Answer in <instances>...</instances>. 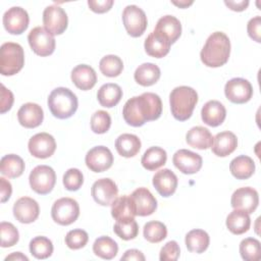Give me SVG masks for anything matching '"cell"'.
I'll return each mask as SVG.
<instances>
[{"label":"cell","instance_id":"1","mask_svg":"<svg viewBox=\"0 0 261 261\" xmlns=\"http://www.w3.org/2000/svg\"><path fill=\"white\" fill-rule=\"evenodd\" d=\"M162 113V102L155 93H143L128 99L122 109L125 122L132 126H142L147 121L156 120Z\"/></svg>","mask_w":261,"mask_h":261},{"label":"cell","instance_id":"2","mask_svg":"<svg viewBox=\"0 0 261 261\" xmlns=\"http://www.w3.org/2000/svg\"><path fill=\"white\" fill-rule=\"evenodd\" d=\"M230 41L222 32L212 33L201 50V61L208 67L224 65L229 58Z\"/></svg>","mask_w":261,"mask_h":261},{"label":"cell","instance_id":"3","mask_svg":"<svg viewBox=\"0 0 261 261\" xmlns=\"http://www.w3.org/2000/svg\"><path fill=\"white\" fill-rule=\"evenodd\" d=\"M198 102V94L196 90L188 86H179L174 88L169 95L170 110L176 120H188L194 111Z\"/></svg>","mask_w":261,"mask_h":261},{"label":"cell","instance_id":"4","mask_svg":"<svg viewBox=\"0 0 261 261\" xmlns=\"http://www.w3.org/2000/svg\"><path fill=\"white\" fill-rule=\"evenodd\" d=\"M77 106L79 102L75 94L64 87L54 89L48 97V107L53 116L59 119L71 117Z\"/></svg>","mask_w":261,"mask_h":261},{"label":"cell","instance_id":"5","mask_svg":"<svg viewBox=\"0 0 261 261\" xmlns=\"http://www.w3.org/2000/svg\"><path fill=\"white\" fill-rule=\"evenodd\" d=\"M24 64L22 47L13 42H6L0 48V72L2 75L17 73Z\"/></svg>","mask_w":261,"mask_h":261},{"label":"cell","instance_id":"6","mask_svg":"<svg viewBox=\"0 0 261 261\" xmlns=\"http://www.w3.org/2000/svg\"><path fill=\"white\" fill-rule=\"evenodd\" d=\"M79 215V203L72 198H60L54 202L51 208L52 219L60 225H69L73 223Z\"/></svg>","mask_w":261,"mask_h":261},{"label":"cell","instance_id":"7","mask_svg":"<svg viewBox=\"0 0 261 261\" xmlns=\"http://www.w3.org/2000/svg\"><path fill=\"white\" fill-rule=\"evenodd\" d=\"M30 186L33 191L40 195L49 194L56 182V174L48 165H38L30 173Z\"/></svg>","mask_w":261,"mask_h":261},{"label":"cell","instance_id":"8","mask_svg":"<svg viewBox=\"0 0 261 261\" xmlns=\"http://www.w3.org/2000/svg\"><path fill=\"white\" fill-rule=\"evenodd\" d=\"M122 22L127 34L134 38L142 36L148 24L146 13L137 5H127L123 9Z\"/></svg>","mask_w":261,"mask_h":261},{"label":"cell","instance_id":"9","mask_svg":"<svg viewBox=\"0 0 261 261\" xmlns=\"http://www.w3.org/2000/svg\"><path fill=\"white\" fill-rule=\"evenodd\" d=\"M28 41L32 50L39 56H49L55 50V39L43 27L34 28L28 35Z\"/></svg>","mask_w":261,"mask_h":261},{"label":"cell","instance_id":"10","mask_svg":"<svg viewBox=\"0 0 261 261\" xmlns=\"http://www.w3.org/2000/svg\"><path fill=\"white\" fill-rule=\"evenodd\" d=\"M225 97L232 103L244 104L250 101L253 96V87L248 80L233 77L224 86Z\"/></svg>","mask_w":261,"mask_h":261},{"label":"cell","instance_id":"11","mask_svg":"<svg viewBox=\"0 0 261 261\" xmlns=\"http://www.w3.org/2000/svg\"><path fill=\"white\" fill-rule=\"evenodd\" d=\"M68 18L63 8L57 5L47 6L43 11L44 28L52 35H61L67 28Z\"/></svg>","mask_w":261,"mask_h":261},{"label":"cell","instance_id":"12","mask_svg":"<svg viewBox=\"0 0 261 261\" xmlns=\"http://www.w3.org/2000/svg\"><path fill=\"white\" fill-rule=\"evenodd\" d=\"M87 167L94 172H103L113 164V155L105 146H96L88 151L86 158Z\"/></svg>","mask_w":261,"mask_h":261},{"label":"cell","instance_id":"13","mask_svg":"<svg viewBox=\"0 0 261 261\" xmlns=\"http://www.w3.org/2000/svg\"><path fill=\"white\" fill-rule=\"evenodd\" d=\"M29 14L27 10L19 6H13L5 11L3 15V25L12 35L22 34L29 27Z\"/></svg>","mask_w":261,"mask_h":261},{"label":"cell","instance_id":"14","mask_svg":"<svg viewBox=\"0 0 261 261\" xmlns=\"http://www.w3.org/2000/svg\"><path fill=\"white\" fill-rule=\"evenodd\" d=\"M91 194L96 203L101 206H109L117 198L118 189L112 179L104 177L93 184Z\"/></svg>","mask_w":261,"mask_h":261},{"label":"cell","instance_id":"15","mask_svg":"<svg viewBox=\"0 0 261 261\" xmlns=\"http://www.w3.org/2000/svg\"><path fill=\"white\" fill-rule=\"evenodd\" d=\"M30 153L40 159L51 157L56 150V142L48 133H39L33 136L28 144Z\"/></svg>","mask_w":261,"mask_h":261},{"label":"cell","instance_id":"16","mask_svg":"<svg viewBox=\"0 0 261 261\" xmlns=\"http://www.w3.org/2000/svg\"><path fill=\"white\" fill-rule=\"evenodd\" d=\"M230 204L233 209L245 211L248 214L253 213L259 204L258 192L250 187L240 188L233 192Z\"/></svg>","mask_w":261,"mask_h":261},{"label":"cell","instance_id":"17","mask_svg":"<svg viewBox=\"0 0 261 261\" xmlns=\"http://www.w3.org/2000/svg\"><path fill=\"white\" fill-rule=\"evenodd\" d=\"M136 216H148L155 212L157 200L147 188H138L129 195Z\"/></svg>","mask_w":261,"mask_h":261},{"label":"cell","instance_id":"18","mask_svg":"<svg viewBox=\"0 0 261 261\" xmlns=\"http://www.w3.org/2000/svg\"><path fill=\"white\" fill-rule=\"evenodd\" d=\"M172 162L182 173L194 174L201 169L203 160L199 154L187 149H180L174 153Z\"/></svg>","mask_w":261,"mask_h":261},{"label":"cell","instance_id":"19","mask_svg":"<svg viewBox=\"0 0 261 261\" xmlns=\"http://www.w3.org/2000/svg\"><path fill=\"white\" fill-rule=\"evenodd\" d=\"M13 215L21 223L34 222L40 214V207L36 200L30 197H21L13 205Z\"/></svg>","mask_w":261,"mask_h":261},{"label":"cell","instance_id":"20","mask_svg":"<svg viewBox=\"0 0 261 261\" xmlns=\"http://www.w3.org/2000/svg\"><path fill=\"white\" fill-rule=\"evenodd\" d=\"M17 119L20 125L27 128L39 126L44 119V112L40 105L36 103H25L17 111Z\"/></svg>","mask_w":261,"mask_h":261},{"label":"cell","instance_id":"21","mask_svg":"<svg viewBox=\"0 0 261 261\" xmlns=\"http://www.w3.org/2000/svg\"><path fill=\"white\" fill-rule=\"evenodd\" d=\"M153 186L162 197H169L174 194L177 188V176L168 168L157 171L152 179Z\"/></svg>","mask_w":261,"mask_h":261},{"label":"cell","instance_id":"22","mask_svg":"<svg viewBox=\"0 0 261 261\" xmlns=\"http://www.w3.org/2000/svg\"><path fill=\"white\" fill-rule=\"evenodd\" d=\"M170 45L169 40L156 31L150 33L144 43L146 53L155 58L166 56L170 50Z\"/></svg>","mask_w":261,"mask_h":261},{"label":"cell","instance_id":"23","mask_svg":"<svg viewBox=\"0 0 261 261\" xmlns=\"http://www.w3.org/2000/svg\"><path fill=\"white\" fill-rule=\"evenodd\" d=\"M201 117L204 123L215 127L224 121L226 117V109L219 101L210 100L202 107Z\"/></svg>","mask_w":261,"mask_h":261},{"label":"cell","instance_id":"24","mask_svg":"<svg viewBox=\"0 0 261 261\" xmlns=\"http://www.w3.org/2000/svg\"><path fill=\"white\" fill-rule=\"evenodd\" d=\"M70 77L75 87L83 91L91 90L97 83L96 71L93 67L87 64L76 65L71 70Z\"/></svg>","mask_w":261,"mask_h":261},{"label":"cell","instance_id":"25","mask_svg":"<svg viewBox=\"0 0 261 261\" xmlns=\"http://www.w3.org/2000/svg\"><path fill=\"white\" fill-rule=\"evenodd\" d=\"M238 147L237 136L228 130L218 133L213 138L211 146L212 152L218 157H226L231 154Z\"/></svg>","mask_w":261,"mask_h":261},{"label":"cell","instance_id":"26","mask_svg":"<svg viewBox=\"0 0 261 261\" xmlns=\"http://www.w3.org/2000/svg\"><path fill=\"white\" fill-rule=\"evenodd\" d=\"M154 31L165 36L173 44L181 35V24L175 16L164 15L158 19Z\"/></svg>","mask_w":261,"mask_h":261},{"label":"cell","instance_id":"27","mask_svg":"<svg viewBox=\"0 0 261 261\" xmlns=\"http://www.w3.org/2000/svg\"><path fill=\"white\" fill-rule=\"evenodd\" d=\"M187 143L196 149L206 150L211 148L213 137L210 130L204 126H194L186 135Z\"/></svg>","mask_w":261,"mask_h":261},{"label":"cell","instance_id":"28","mask_svg":"<svg viewBox=\"0 0 261 261\" xmlns=\"http://www.w3.org/2000/svg\"><path fill=\"white\" fill-rule=\"evenodd\" d=\"M122 98V90L117 84L108 83L100 87L97 93V99L101 106L111 108L119 103Z\"/></svg>","mask_w":261,"mask_h":261},{"label":"cell","instance_id":"29","mask_svg":"<svg viewBox=\"0 0 261 261\" xmlns=\"http://www.w3.org/2000/svg\"><path fill=\"white\" fill-rule=\"evenodd\" d=\"M115 148L119 155L125 158L136 156L141 149V141L133 134H122L115 141Z\"/></svg>","mask_w":261,"mask_h":261},{"label":"cell","instance_id":"30","mask_svg":"<svg viewBox=\"0 0 261 261\" xmlns=\"http://www.w3.org/2000/svg\"><path fill=\"white\" fill-rule=\"evenodd\" d=\"M160 74V68L156 64L146 62L137 67L134 73V77L139 85L149 87L158 82Z\"/></svg>","mask_w":261,"mask_h":261},{"label":"cell","instance_id":"31","mask_svg":"<svg viewBox=\"0 0 261 261\" xmlns=\"http://www.w3.org/2000/svg\"><path fill=\"white\" fill-rule=\"evenodd\" d=\"M229 170L237 179H247L255 172V163L251 157L240 155L230 161Z\"/></svg>","mask_w":261,"mask_h":261},{"label":"cell","instance_id":"32","mask_svg":"<svg viewBox=\"0 0 261 261\" xmlns=\"http://www.w3.org/2000/svg\"><path fill=\"white\" fill-rule=\"evenodd\" d=\"M226 227L233 234H243L249 230L251 219L247 212L234 209L226 217Z\"/></svg>","mask_w":261,"mask_h":261},{"label":"cell","instance_id":"33","mask_svg":"<svg viewBox=\"0 0 261 261\" xmlns=\"http://www.w3.org/2000/svg\"><path fill=\"white\" fill-rule=\"evenodd\" d=\"M0 171L3 175L10 178L18 177L24 171V162L18 155H5L1 158L0 161Z\"/></svg>","mask_w":261,"mask_h":261},{"label":"cell","instance_id":"34","mask_svg":"<svg viewBox=\"0 0 261 261\" xmlns=\"http://www.w3.org/2000/svg\"><path fill=\"white\" fill-rule=\"evenodd\" d=\"M111 215L116 221L135 218L136 216L135 209H134L130 197L128 195L117 197L112 202Z\"/></svg>","mask_w":261,"mask_h":261},{"label":"cell","instance_id":"35","mask_svg":"<svg viewBox=\"0 0 261 261\" xmlns=\"http://www.w3.org/2000/svg\"><path fill=\"white\" fill-rule=\"evenodd\" d=\"M167 154L166 151L160 147H150L142 156L141 163L147 170L153 171L166 163Z\"/></svg>","mask_w":261,"mask_h":261},{"label":"cell","instance_id":"36","mask_svg":"<svg viewBox=\"0 0 261 261\" xmlns=\"http://www.w3.org/2000/svg\"><path fill=\"white\" fill-rule=\"evenodd\" d=\"M186 246L190 252L201 254L207 250L210 238L203 229H193L186 234Z\"/></svg>","mask_w":261,"mask_h":261},{"label":"cell","instance_id":"37","mask_svg":"<svg viewBox=\"0 0 261 261\" xmlns=\"http://www.w3.org/2000/svg\"><path fill=\"white\" fill-rule=\"evenodd\" d=\"M93 252L96 256L110 260L113 259L118 252V246L114 240L107 236L99 237L93 244Z\"/></svg>","mask_w":261,"mask_h":261},{"label":"cell","instance_id":"38","mask_svg":"<svg viewBox=\"0 0 261 261\" xmlns=\"http://www.w3.org/2000/svg\"><path fill=\"white\" fill-rule=\"evenodd\" d=\"M30 252L37 259H47L53 253V244L46 237H36L30 242Z\"/></svg>","mask_w":261,"mask_h":261},{"label":"cell","instance_id":"39","mask_svg":"<svg viewBox=\"0 0 261 261\" xmlns=\"http://www.w3.org/2000/svg\"><path fill=\"white\" fill-rule=\"evenodd\" d=\"M144 238L149 243H160L162 242L167 236V228L166 225L160 221H149L144 225L143 228Z\"/></svg>","mask_w":261,"mask_h":261},{"label":"cell","instance_id":"40","mask_svg":"<svg viewBox=\"0 0 261 261\" xmlns=\"http://www.w3.org/2000/svg\"><path fill=\"white\" fill-rule=\"evenodd\" d=\"M99 68L104 75L114 77L121 73L123 69V62L120 57L116 55H106L100 60Z\"/></svg>","mask_w":261,"mask_h":261},{"label":"cell","instance_id":"41","mask_svg":"<svg viewBox=\"0 0 261 261\" xmlns=\"http://www.w3.org/2000/svg\"><path fill=\"white\" fill-rule=\"evenodd\" d=\"M114 232L120 239L124 241H129L135 239L139 233V225L135 218L125 219V220H118L115 222L113 226Z\"/></svg>","mask_w":261,"mask_h":261},{"label":"cell","instance_id":"42","mask_svg":"<svg viewBox=\"0 0 261 261\" xmlns=\"http://www.w3.org/2000/svg\"><path fill=\"white\" fill-rule=\"evenodd\" d=\"M240 253L246 261H256L260 258V242L254 238L244 239L240 244Z\"/></svg>","mask_w":261,"mask_h":261},{"label":"cell","instance_id":"43","mask_svg":"<svg viewBox=\"0 0 261 261\" xmlns=\"http://www.w3.org/2000/svg\"><path fill=\"white\" fill-rule=\"evenodd\" d=\"M91 129L95 134H105L109 130L111 125V117L108 112L98 110L91 116Z\"/></svg>","mask_w":261,"mask_h":261},{"label":"cell","instance_id":"44","mask_svg":"<svg viewBox=\"0 0 261 261\" xmlns=\"http://www.w3.org/2000/svg\"><path fill=\"white\" fill-rule=\"evenodd\" d=\"M1 232V247L8 248L14 246L19 240V233L17 228L10 222L2 221L0 224Z\"/></svg>","mask_w":261,"mask_h":261},{"label":"cell","instance_id":"45","mask_svg":"<svg viewBox=\"0 0 261 261\" xmlns=\"http://www.w3.org/2000/svg\"><path fill=\"white\" fill-rule=\"evenodd\" d=\"M89 241L88 232L81 228L69 230L65 236V244L71 250H79L84 248Z\"/></svg>","mask_w":261,"mask_h":261},{"label":"cell","instance_id":"46","mask_svg":"<svg viewBox=\"0 0 261 261\" xmlns=\"http://www.w3.org/2000/svg\"><path fill=\"white\" fill-rule=\"evenodd\" d=\"M63 185L68 191H77L84 184V175L77 168H69L63 175Z\"/></svg>","mask_w":261,"mask_h":261},{"label":"cell","instance_id":"47","mask_svg":"<svg viewBox=\"0 0 261 261\" xmlns=\"http://www.w3.org/2000/svg\"><path fill=\"white\" fill-rule=\"evenodd\" d=\"M180 249L175 241L167 242L160 250L159 259L161 261H175L178 259Z\"/></svg>","mask_w":261,"mask_h":261},{"label":"cell","instance_id":"48","mask_svg":"<svg viewBox=\"0 0 261 261\" xmlns=\"http://www.w3.org/2000/svg\"><path fill=\"white\" fill-rule=\"evenodd\" d=\"M248 35L257 43L261 42V16L257 15L251 18L247 24Z\"/></svg>","mask_w":261,"mask_h":261},{"label":"cell","instance_id":"49","mask_svg":"<svg viewBox=\"0 0 261 261\" xmlns=\"http://www.w3.org/2000/svg\"><path fill=\"white\" fill-rule=\"evenodd\" d=\"M14 98L10 90L6 89L4 85H1V101H0V112L3 114L8 111L13 104Z\"/></svg>","mask_w":261,"mask_h":261},{"label":"cell","instance_id":"50","mask_svg":"<svg viewBox=\"0 0 261 261\" xmlns=\"http://www.w3.org/2000/svg\"><path fill=\"white\" fill-rule=\"evenodd\" d=\"M114 1L113 0H89L88 5L90 9L96 13H104L110 10Z\"/></svg>","mask_w":261,"mask_h":261},{"label":"cell","instance_id":"51","mask_svg":"<svg viewBox=\"0 0 261 261\" xmlns=\"http://www.w3.org/2000/svg\"><path fill=\"white\" fill-rule=\"evenodd\" d=\"M0 191H1V202L5 203L6 201L9 200L11 196L12 187H11V184L4 177H0Z\"/></svg>","mask_w":261,"mask_h":261},{"label":"cell","instance_id":"52","mask_svg":"<svg viewBox=\"0 0 261 261\" xmlns=\"http://www.w3.org/2000/svg\"><path fill=\"white\" fill-rule=\"evenodd\" d=\"M146 258L144 254L137 250V249H130L124 252V254L121 256V260H138V261H144Z\"/></svg>","mask_w":261,"mask_h":261},{"label":"cell","instance_id":"53","mask_svg":"<svg viewBox=\"0 0 261 261\" xmlns=\"http://www.w3.org/2000/svg\"><path fill=\"white\" fill-rule=\"evenodd\" d=\"M224 4L231 10L233 11H243L245 10L248 5H249V1L248 0H242V1H224Z\"/></svg>","mask_w":261,"mask_h":261},{"label":"cell","instance_id":"54","mask_svg":"<svg viewBox=\"0 0 261 261\" xmlns=\"http://www.w3.org/2000/svg\"><path fill=\"white\" fill-rule=\"evenodd\" d=\"M8 260H23V261H28L29 258L25 255H23L22 253H20V252H14V253L8 255L5 258V261H8Z\"/></svg>","mask_w":261,"mask_h":261},{"label":"cell","instance_id":"55","mask_svg":"<svg viewBox=\"0 0 261 261\" xmlns=\"http://www.w3.org/2000/svg\"><path fill=\"white\" fill-rule=\"evenodd\" d=\"M172 4L178 6L179 8H186L193 4V1H171Z\"/></svg>","mask_w":261,"mask_h":261}]
</instances>
